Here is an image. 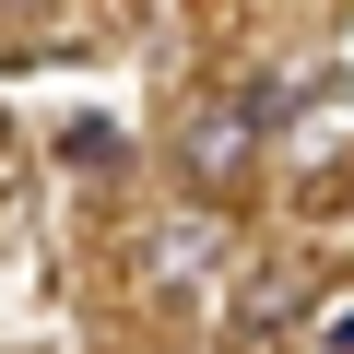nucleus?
Wrapping results in <instances>:
<instances>
[{"label":"nucleus","instance_id":"nucleus-1","mask_svg":"<svg viewBox=\"0 0 354 354\" xmlns=\"http://www.w3.org/2000/svg\"><path fill=\"white\" fill-rule=\"evenodd\" d=\"M283 106H295V95H283V83H248V95H236V106H213V118H201V130H189V165H201V177H236V165H248V153H260V130H272V118H283Z\"/></svg>","mask_w":354,"mask_h":354},{"label":"nucleus","instance_id":"nucleus-2","mask_svg":"<svg viewBox=\"0 0 354 354\" xmlns=\"http://www.w3.org/2000/svg\"><path fill=\"white\" fill-rule=\"evenodd\" d=\"M118 153H130V142H118V118H71V130H59V165H83V177H106Z\"/></svg>","mask_w":354,"mask_h":354},{"label":"nucleus","instance_id":"nucleus-3","mask_svg":"<svg viewBox=\"0 0 354 354\" xmlns=\"http://www.w3.org/2000/svg\"><path fill=\"white\" fill-rule=\"evenodd\" d=\"M319 354H354V307H330V319H319Z\"/></svg>","mask_w":354,"mask_h":354}]
</instances>
